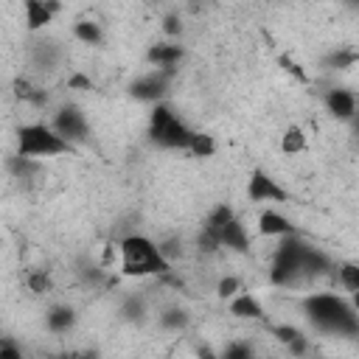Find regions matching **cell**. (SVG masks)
<instances>
[{
	"instance_id": "obj_5",
	"label": "cell",
	"mask_w": 359,
	"mask_h": 359,
	"mask_svg": "<svg viewBox=\"0 0 359 359\" xmlns=\"http://www.w3.org/2000/svg\"><path fill=\"white\" fill-rule=\"evenodd\" d=\"M149 135L157 146H165V149H188L191 143V129L163 104L154 107L151 112V121H149Z\"/></svg>"
},
{
	"instance_id": "obj_2",
	"label": "cell",
	"mask_w": 359,
	"mask_h": 359,
	"mask_svg": "<svg viewBox=\"0 0 359 359\" xmlns=\"http://www.w3.org/2000/svg\"><path fill=\"white\" fill-rule=\"evenodd\" d=\"M121 269L129 278H146V275H163L168 272V261L160 255L157 244L146 236H126L121 241Z\"/></svg>"
},
{
	"instance_id": "obj_4",
	"label": "cell",
	"mask_w": 359,
	"mask_h": 359,
	"mask_svg": "<svg viewBox=\"0 0 359 359\" xmlns=\"http://www.w3.org/2000/svg\"><path fill=\"white\" fill-rule=\"evenodd\" d=\"M303 252H306V244L294 236H286V241H280L275 250L269 280L275 286H292L294 280H300L303 278Z\"/></svg>"
},
{
	"instance_id": "obj_14",
	"label": "cell",
	"mask_w": 359,
	"mask_h": 359,
	"mask_svg": "<svg viewBox=\"0 0 359 359\" xmlns=\"http://www.w3.org/2000/svg\"><path fill=\"white\" fill-rule=\"evenodd\" d=\"M280 151H283V154H300V151H306V135H303L300 126H289V129L283 132V137H280Z\"/></svg>"
},
{
	"instance_id": "obj_21",
	"label": "cell",
	"mask_w": 359,
	"mask_h": 359,
	"mask_svg": "<svg viewBox=\"0 0 359 359\" xmlns=\"http://www.w3.org/2000/svg\"><path fill=\"white\" fill-rule=\"evenodd\" d=\"M14 93H17L20 98H28V101H42V98H45L42 93H36V90H34L28 81H22V79L14 81Z\"/></svg>"
},
{
	"instance_id": "obj_15",
	"label": "cell",
	"mask_w": 359,
	"mask_h": 359,
	"mask_svg": "<svg viewBox=\"0 0 359 359\" xmlns=\"http://www.w3.org/2000/svg\"><path fill=\"white\" fill-rule=\"evenodd\" d=\"M230 311H233L236 317H247V320H261V317H264V311H261L258 300H255V297H250V294L236 297V300H233V306H230Z\"/></svg>"
},
{
	"instance_id": "obj_12",
	"label": "cell",
	"mask_w": 359,
	"mask_h": 359,
	"mask_svg": "<svg viewBox=\"0 0 359 359\" xmlns=\"http://www.w3.org/2000/svg\"><path fill=\"white\" fill-rule=\"evenodd\" d=\"M258 230H261L264 236H292V233H294L292 224H289V219L280 216L278 210H266V213H261V219H258Z\"/></svg>"
},
{
	"instance_id": "obj_27",
	"label": "cell",
	"mask_w": 359,
	"mask_h": 359,
	"mask_svg": "<svg viewBox=\"0 0 359 359\" xmlns=\"http://www.w3.org/2000/svg\"><path fill=\"white\" fill-rule=\"evenodd\" d=\"M306 348H309V345H306V339H303L300 334H297V337L289 342V351H292L294 356H303V353H306Z\"/></svg>"
},
{
	"instance_id": "obj_19",
	"label": "cell",
	"mask_w": 359,
	"mask_h": 359,
	"mask_svg": "<svg viewBox=\"0 0 359 359\" xmlns=\"http://www.w3.org/2000/svg\"><path fill=\"white\" fill-rule=\"evenodd\" d=\"M339 280L345 283L348 292H359V266L356 264H342L339 266Z\"/></svg>"
},
{
	"instance_id": "obj_10",
	"label": "cell",
	"mask_w": 359,
	"mask_h": 359,
	"mask_svg": "<svg viewBox=\"0 0 359 359\" xmlns=\"http://www.w3.org/2000/svg\"><path fill=\"white\" fill-rule=\"evenodd\" d=\"M325 104H328L331 115H337V118H342V121L356 112V98H353V93H348V90H331V93L325 95Z\"/></svg>"
},
{
	"instance_id": "obj_11",
	"label": "cell",
	"mask_w": 359,
	"mask_h": 359,
	"mask_svg": "<svg viewBox=\"0 0 359 359\" xmlns=\"http://www.w3.org/2000/svg\"><path fill=\"white\" fill-rule=\"evenodd\" d=\"M182 59V50H180V45H151L149 48V62L151 65H157V70H171L177 62Z\"/></svg>"
},
{
	"instance_id": "obj_17",
	"label": "cell",
	"mask_w": 359,
	"mask_h": 359,
	"mask_svg": "<svg viewBox=\"0 0 359 359\" xmlns=\"http://www.w3.org/2000/svg\"><path fill=\"white\" fill-rule=\"evenodd\" d=\"M188 149H191L196 157H210V154L216 151V143H213V137H210V135L194 132V135H191V143H188Z\"/></svg>"
},
{
	"instance_id": "obj_13",
	"label": "cell",
	"mask_w": 359,
	"mask_h": 359,
	"mask_svg": "<svg viewBox=\"0 0 359 359\" xmlns=\"http://www.w3.org/2000/svg\"><path fill=\"white\" fill-rule=\"evenodd\" d=\"M56 8H59L56 3H39V0H28V3H25V17H28V28H34V31H36V28L48 25Z\"/></svg>"
},
{
	"instance_id": "obj_31",
	"label": "cell",
	"mask_w": 359,
	"mask_h": 359,
	"mask_svg": "<svg viewBox=\"0 0 359 359\" xmlns=\"http://www.w3.org/2000/svg\"><path fill=\"white\" fill-rule=\"evenodd\" d=\"M76 359H98V356H93V353H81V356H76Z\"/></svg>"
},
{
	"instance_id": "obj_24",
	"label": "cell",
	"mask_w": 359,
	"mask_h": 359,
	"mask_svg": "<svg viewBox=\"0 0 359 359\" xmlns=\"http://www.w3.org/2000/svg\"><path fill=\"white\" fill-rule=\"evenodd\" d=\"M236 289H238V278H222L219 280V294L222 297H230Z\"/></svg>"
},
{
	"instance_id": "obj_26",
	"label": "cell",
	"mask_w": 359,
	"mask_h": 359,
	"mask_svg": "<svg viewBox=\"0 0 359 359\" xmlns=\"http://www.w3.org/2000/svg\"><path fill=\"white\" fill-rule=\"evenodd\" d=\"M280 65H283V70H286V73H294L300 81H306V73L300 70V65H297V62H292L289 56H280Z\"/></svg>"
},
{
	"instance_id": "obj_6",
	"label": "cell",
	"mask_w": 359,
	"mask_h": 359,
	"mask_svg": "<svg viewBox=\"0 0 359 359\" xmlns=\"http://www.w3.org/2000/svg\"><path fill=\"white\" fill-rule=\"evenodd\" d=\"M53 132L73 146L76 140H84L87 137V121H84V115L76 107H65L53 118Z\"/></svg>"
},
{
	"instance_id": "obj_20",
	"label": "cell",
	"mask_w": 359,
	"mask_h": 359,
	"mask_svg": "<svg viewBox=\"0 0 359 359\" xmlns=\"http://www.w3.org/2000/svg\"><path fill=\"white\" fill-rule=\"evenodd\" d=\"M219 359H252V351L247 342H230Z\"/></svg>"
},
{
	"instance_id": "obj_30",
	"label": "cell",
	"mask_w": 359,
	"mask_h": 359,
	"mask_svg": "<svg viewBox=\"0 0 359 359\" xmlns=\"http://www.w3.org/2000/svg\"><path fill=\"white\" fill-rule=\"evenodd\" d=\"M199 359H219V356H216V353H213L208 345H202V348H199Z\"/></svg>"
},
{
	"instance_id": "obj_28",
	"label": "cell",
	"mask_w": 359,
	"mask_h": 359,
	"mask_svg": "<svg viewBox=\"0 0 359 359\" xmlns=\"http://www.w3.org/2000/svg\"><path fill=\"white\" fill-rule=\"evenodd\" d=\"M0 359H22V353L14 345H0Z\"/></svg>"
},
{
	"instance_id": "obj_1",
	"label": "cell",
	"mask_w": 359,
	"mask_h": 359,
	"mask_svg": "<svg viewBox=\"0 0 359 359\" xmlns=\"http://www.w3.org/2000/svg\"><path fill=\"white\" fill-rule=\"evenodd\" d=\"M306 314L309 320L328 334H339V337H356L359 331V320L356 311L337 294H311L306 297Z\"/></svg>"
},
{
	"instance_id": "obj_29",
	"label": "cell",
	"mask_w": 359,
	"mask_h": 359,
	"mask_svg": "<svg viewBox=\"0 0 359 359\" xmlns=\"http://www.w3.org/2000/svg\"><path fill=\"white\" fill-rule=\"evenodd\" d=\"M70 87H84V90H90L93 84H90V79H84V76H73V79H70Z\"/></svg>"
},
{
	"instance_id": "obj_7",
	"label": "cell",
	"mask_w": 359,
	"mask_h": 359,
	"mask_svg": "<svg viewBox=\"0 0 359 359\" xmlns=\"http://www.w3.org/2000/svg\"><path fill=\"white\" fill-rule=\"evenodd\" d=\"M247 196L252 202H283L286 199V191L278 188V182L269 174H264L261 168H255L250 174V182H247Z\"/></svg>"
},
{
	"instance_id": "obj_25",
	"label": "cell",
	"mask_w": 359,
	"mask_h": 359,
	"mask_svg": "<svg viewBox=\"0 0 359 359\" xmlns=\"http://www.w3.org/2000/svg\"><path fill=\"white\" fill-rule=\"evenodd\" d=\"M297 334H300V331H297V328H292V325H278V328H275V337H278L280 342H286V345H289Z\"/></svg>"
},
{
	"instance_id": "obj_3",
	"label": "cell",
	"mask_w": 359,
	"mask_h": 359,
	"mask_svg": "<svg viewBox=\"0 0 359 359\" xmlns=\"http://www.w3.org/2000/svg\"><path fill=\"white\" fill-rule=\"evenodd\" d=\"M70 149L73 146L67 140H62L45 123H28L17 132V151L25 160H31V157H56V154H67Z\"/></svg>"
},
{
	"instance_id": "obj_22",
	"label": "cell",
	"mask_w": 359,
	"mask_h": 359,
	"mask_svg": "<svg viewBox=\"0 0 359 359\" xmlns=\"http://www.w3.org/2000/svg\"><path fill=\"white\" fill-rule=\"evenodd\" d=\"M28 286H31V292L42 294V292H48V289H50V278H48L45 272H34V275L28 278Z\"/></svg>"
},
{
	"instance_id": "obj_8",
	"label": "cell",
	"mask_w": 359,
	"mask_h": 359,
	"mask_svg": "<svg viewBox=\"0 0 359 359\" xmlns=\"http://www.w3.org/2000/svg\"><path fill=\"white\" fill-rule=\"evenodd\" d=\"M168 76H171V70H154V73L137 79V81L132 84V95H137V98H143V101H154V98H160V95L165 93Z\"/></svg>"
},
{
	"instance_id": "obj_9",
	"label": "cell",
	"mask_w": 359,
	"mask_h": 359,
	"mask_svg": "<svg viewBox=\"0 0 359 359\" xmlns=\"http://www.w3.org/2000/svg\"><path fill=\"white\" fill-rule=\"evenodd\" d=\"M216 238H219V247H230V250H238V252H244L250 247V238H247L238 219H230L224 227H219Z\"/></svg>"
},
{
	"instance_id": "obj_23",
	"label": "cell",
	"mask_w": 359,
	"mask_h": 359,
	"mask_svg": "<svg viewBox=\"0 0 359 359\" xmlns=\"http://www.w3.org/2000/svg\"><path fill=\"white\" fill-rule=\"evenodd\" d=\"M160 323H163L165 328H182V325H185V314L174 309V311H165V314L160 317Z\"/></svg>"
},
{
	"instance_id": "obj_16",
	"label": "cell",
	"mask_w": 359,
	"mask_h": 359,
	"mask_svg": "<svg viewBox=\"0 0 359 359\" xmlns=\"http://www.w3.org/2000/svg\"><path fill=\"white\" fill-rule=\"evenodd\" d=\"M70 325H73V311H70V309L59 306V309H53V311L48 314V328H50V331L62 334V331H67Z\"/></svg>"
},
{
	"instance_id": "obj_18",
	"label": "cell",
	"mask_w": 359,
	"mask_h": 359,
	"mask_svg": "<svg viewBox=\"0 0 359 359\" xmlns=\"http://www.w3.org/2000/svg\"><path fill=\"white\" fill-rule=\"evenodd\" d=\"M73 34H76L81 42H87V45L101 42V31H98V25H95V22H76Z\"/></svg>"
}]
</instances>
